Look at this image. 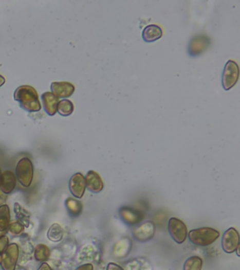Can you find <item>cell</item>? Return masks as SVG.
I'll use <instances>...</instances> for the list:
<instances>
[{
	"label": "cell",
	"instance_id": "cell-8",
	"mask_svg": "<svg viewBox=\"0 0 240 270\" xmlns=\"http://www.w3.org/2000/svg\"><path fill=\"white\" fill-rule=\"evenodd\" d=\"M69 189L70 193L75 196V198H82L85 194L86 189L85 176L81 173H75L69 179Z\"/></svg>",
	"mask_w": 240,
	"mask_h": 270
},
{
	"label": "cell",
	"instance_id": "cell-9",
	"mask_svg": "<svg viewBox=\"0 0 240 270\" xmlns=\"http://www.w3.org/2000/svg\"><path fill=\"white\" fill-rule=\"evenodd\" d=\"M209 44H210L209 38L205 35H199L196 37L192 38V41L189 44L188 51L192 57H195L203 53L204 51L209 46Z\"/></svg>",
	"mask_w": 240,
	"mask_h": 270
},
{
	"label": "cell",
	"instance_id": "cell-4",
	"mask_svg": "<svg viewBox=\"0 0 240 270\" xmlns=\"http://www.w3.org/2000/svg\"><path fill=\"white\" fill-rule=\"evenodd\" d=\"M239 77V69L238 65L234 60H228L224 66V73H223V87L224 90H230L233 86H235L237 83Z\"/></svg>",
	"mask_w": 240,
	"mask_h": 270
},
{
	"label": "cell",
	"instance_id": "cell-32",
	"mask_svg": "<svg viewBox=\"0 0 240 270\" xmlns=\"http://www.w3.org/2000/svg\"><path fill=\"white\" fill-rule=\"evenodd\" d=\"M0 174H1V172H0Z\"/></svg>",
	"mask_w": 240,
	"mask_h": 270
},
{
	"label": "cell",
	"instance_id": "cell-29",
	"mask_svg": "<svg viewBox=\"0 0 240 270\" xmlns=\"http://www.w3.org/2000/svg\"><path fill=\"white\" fill-rule=\"evenodd\" d=\"M6 80L2 75H0V87L2 86V85H4V84H5Z\"/></svg>",
	"mask_w": 240,
	"mask_h": 270
},
{
	"label": "cell",
	"instance_id": "cell-31",
	"mask_svg": "<svg viewBox=\"0 0 240 270\" xmlns=\"http://www.w3.org/2000/svg\"><path fill=\"white\" fill-rule=\"evenodd\" d=\"M0 187H1V177H0Z\"/></svg>",
	"mask_w": 240,
	"mask_h": 270
},
{
	"label": "cell",
	"instance_id": "cell-11",
	"mask_svg": "<svg viewBox=\"0 0 240 270\" xmlns=\"http://www.w3.org/2000/svg\"><path fill=\"white\" fill-rule=\"evenodd\" d=\"M51 90L57 98L66 100V98H69L73 94L75 87V85L69 82H53L51 84Z\"/></svg>",
	"mask_w": 240,
	"mask_h": 270
},
{
	"label": "cell",
	"instance_id": "cell-21",
	"mask_svg": "<svg viewBox=\"0 0 240 270\" xmlns=\"http://www.w3.org/2000/svg\"><path fill=\"white\" fill-rule=\"evenodd\" d=\"M203 263V259L201 257L192 256L185 261L183 270H202Z\"/></svg>",
	"mask_w": 240,
	"mask_h": 270
},
{
	"label": "cell",
	"instance_id": "cell-15",
	"mask_svg": "<svg viewBox=\"0 0 240 270\" xmlns=\"http://www.w3.org/2000/svg\"><path fill=\"white\" fill-rule=\"evenodd\" d=\"M44 110L49 116H54L58 111L59 99L53 95L52 92H45L42 95Z\"/></svg>",
	"mask_w": 240,
	"mask_h": 270
},
{
	"label": "cell",
	"instance_id": "cell-1",
	"mask_svg": "<svg viewBox=\"0 0 240 270\" xmlns=\"http://www.w3.org/2000/svg\"><path fill=\"white\" fill-rule=\"evenodd\" d=\"M13 98L25 111L35 113L42 109L37 90L30 85H21L17 87Z\"/></svg>",
	"mask_w": 240,
	"mask_h": 270
},
{
	"label": "cell",
	"instance_id": "cell-19",
	"mask_svg": "<svg viewBox=\"0 0 240 270\" xmlns=\"http://www.w3.org/2000/svg\"><path fill=\"white\" fill-rule=\"evenodd\" d=\"M64 237V230L59 223H53L48 229L47 238L52 242H59Z\"/></svg>",
	"mask_w": 240,
	"mask_h": 270
},
{
	"label": "cell",
	"instance_id": "cell-3",
	"mask_svg": "<svg viewBox=\"0 0 240 270\" xmlns=\"http://www.w3.org/2000/svg\"><path fill=\"white\" fill-rule=\"evenodd\" d=\"M16 179L24 188H28L32 183L34 167L29 158H23L16 165Z\"/></svg>",
	"mask_w": 240,
	"mask_h": 270
},
{
	"label": "cell",
	"instance_id": "cell-18",
	"mask_svg": "<svg viewBox=\"0 0 240 270\" xmlns=\"http://www.w3.org/2000/svg\"><path fill=\"white\" fill-rule=\"evenodd\" d=\"M11 224L10 207L7 205L0 206V233H5Z\"/></svg>",
	"mask_w": 240,
	"mask_h": 270
},
{
	"label": "cell",
	"instance_id": "cell-24",
	"mask_svg": "<svg viewBox=\"0 0 240 270\" xmlns=\"http://www.w3.org/2000/svg\"><path fill=\"white\" fill-rule=\"evenodd\" d=\"M9 230H10V232H11L12 235L19 236V235H21V233L24 232L25 227L22 225L21 223L16 222V223H12L10 224Z\"/></svg>",
	"mask_w": 240,
	"mask_h": 270
},
{
	"label": "cell",
	"instance_id": "cell-17",
	"mask_svg": "<svg viewBox=\"0 0 240 270\" xmlns=\"http://www.w3.org/2000/svg\"><path fill=\"white\" fill-rule=\"evenodd\" d=\"M13 210L18 220V223H21L24 227H28L30 224V213L22 207L19 203L14 204Z\"/></svg>",
	"mask_w": 240,
	"mask_h": 270
},
{
	"label": "cell",
	"instance_id": "cell-25",
	"mask_svg": "<svg viewBox=\"0 0 240 270\" xmlns=\"http://www.w3.org/2000/svg\"><path fill=\"white\" fill-rule=\"evenodd\" d=\"M8 246H9V239L5 236L0 237V253L2 254Z\"/></svg>",
	"mask_w": 240,
	"mask_h": 270
},
{
	"label": "cell",
	"instance_id": "cell-10",
	"mask_svg": "<svg viewBox=\"0 0 240 270\" xmlns=\"http://www.w3.org/2000/svg\"><path fill=\"white\" fill-rule=\"evenodd\" d=\"M155 231H156V227L154 223L152 222H146L134 230V239L140 242L149 241L154 237Z\"/></svg>",
	"mask_w": 240,
	"mask_h": 270
},
{
	"label": "cell",
	"instance_id": "cell-26",
	"mask_svg": "<svg viewBox=\"0 0 240 270\" xmlns=\"http://www.w3.org/2000/svg\"><path fill=\"white\" fill-rule=\"evenodd\" d=\"M106 270H124V268L115 263H109L107 265Z\"/></svg>",
	"mask_w": 240,
	"mask_h": 270
},
{
	"label": "cell",
	"instance_id": "cell-12",
	"mask_svg": "<svg viewBox=\"0 0 240 270\" xmlns=\"http://www.w3.org/2000/svg\"><path fill=\"white\" fill-rule=\"evenodd\" d=\"M119 215L122 219L123 222L127 223L128 225L138 224L143 220V217H144L142 212L128 207H121L119 209Z\"/></svg>",
	"mask_w": 240,
	"mask_h": 270
},
{
	"label": "cell",
	"instance_id": "cell-2",
	"mask_svg": "<svg viewBox=\"0 0 240 270\" xmlns=\"http://www.w3.org/2000/svg\"><path fill=\"white\" fill-rule=\"evenodd\" d=\"M188 237L193 245L199 247H208L218 240L219 232L214 228H197L190 231L188 233Z\"/></svg>",
	"mask_w": 240,
	"mask_h": 270
},
{
	"label": "cell",
	"instance_id": "cell-6",
	"mask_svg": "<svg viewBox=\"0 0 240 270\" xmlns=\"http://www.w3.org/2000/svg\"><path fill=\"white\" fill-rule=\"evenodd\" d=\"M1 265L3 270H15L19 259V247L15 243L9 245L2 253Z\"/></svg>",
	"mask_w": 240,
	"mask_h": 270
},
{
	"label": "cell",
	"instance_id": "cell-5",
	"mask_svg": "<svg viewBox=\"0 0 240 270\" xmlns=\"http://www.w3.org/2000/svg\"><path fill=\"white\" fill-rule=\"evenodd\" d=\"M168 232L173 240L177 244H182L187 239L188 229L186 224L177 218H171L168 222Z\"/></svg>",
	"mask_w": 240,
	"mask_h": 270
},
{
	"label": "cell",
	"instance_id": "cell-20",
	"mask_svg": "<svg viewBox=\"0 0 240 270\" xmlns=\"http://www.w3.org/2000/svg\"><path fill=\"white\" fill-rule=\"evenodd\" d=\"M50 255H51V250L49 249L48 246L44 244H39L34 249V257L38 262H42V263L46 262L49 259Z\"/></svg>",
	"mask_w": 240,
	"mask_h": 270
},
{
	"label": "cell",
	"instance_id": "cell-22",
	"mask_svg": "<svg viewBox=\"0 0 240 270\" xmlns=\"http://www.w3.org/2000/svg\"><path fill=\"white\" fill-rule=\"evenodd\" d=\"M75 110V106L73 103L69 100H62L59 101V104H58V113L60 116L62 117H69Z\"/></svg>",
	"mask_w": 240,
	"mask_h": 270
},
{
	"label": "cell",
	"instance_id": "cell-7",
	"mask_svg": "<svg viewBox=\"0 0 240 270\" xmlns=\"http://www.w3.org/2000/svg\"><path fill=\"white\" fill-rule=\"evenodd\" d=\"M239 233L235 228H229L225 231L221 239V247L224 253L233 254L239 247Z\"/></svg>",
	"mask_w": 240,
	"mask_h": 270
},
{
	"label": "cell",
	"instance_id": "cell-30",
	"mask_svg": "<svg viewBox=\"0 0 240 270\" xmlns=\"http://www.w3.org/2000/svg\"><path fill=\"white\" fill-rule=\"evenodd\" d=\"M1 260H2V255H1V253H0V265H1Z\"/></svg>",
	"mask_w": 240,
	"mask_h": 270
},
{
	"label": "cell",
	"instance_id": "cell-14",
	"mask_svg": "<svg viewBox=\"0 0 240 270\" xmlns=\"http://www.w3.org/2000/svg\"><path fill=\"white\" fill-rule=\"evenodd\" d=\"M1 177V187L0 190L3 193L9 194L16 187L17 179L15 175L11 171H5L0 174Z\"/></svg>",
	"mask_w": 240,
	"mask_h": 270
},
{
	"label": "cell",
	"instance_id": "cell-23",
	"mask_svg": "<svg viewBox=\"0 0 240 270\" xmlns=\"http://www.w3.org/2000/svg\"><path fill=\"white\" fill-rule=\"evenodd\" d=\"M66 207L72 216H78L83 210L82 204L73 198H68L66 200Z\"/></svg>",
	"mask_w": 240,
	"mask_h": 270
},
{
	"label": "cell",
	"instance_id": "cell-16",
	"mask_svg": "<svg viewBox=\"0 0 240 270\" xmlns=\"http://www.w3.org/2000/svg\"><path fill=\"white\" fill-rule=\"evenodd\" d=\"M162 36V30L156 25H150L145 27L142 33V37L145 43H153L160 40Z\"/></svg>",
	"mask_w": 240,
	"mask_h": 270
},
{
	"label": "cell",
	"instance_id": "cell-28",
	"mask_svg": "<svg viewBox=\"0 0 240 270\" xmlns=\"http://www.w3.org/2000/svg\"><path fill=\"white\" fill-rule=\"evenodd\" d=\"M38 270H53L52 268H51V266L47 264V263H43L42 265H41V266L39 267V269Z\"/></svg>",
	"mask_w": 240,
	"mask_h": 270
},
{
	"label": "cell",
	"instance_id": "cell-13",
	"mask_svg": "<svg viewBox=\"0 0 240 270\" xmlns=\"http://www.w3.org/2000/svg\"><path fill=\"white\" fill-rule=\"evenodd\" d=\"M85 180H86V189L88 191L93 193H98L102 191L103 182H102V177L95 171H92V170L88 171L85 177Z\"/></svg>",
	"mask_w": 240,
	"mask_h": 270
},
{
	"label": "cell",
	"instance_id": "cell-27",
	"mask_svg": "<svg viewBox=\"0 0 240 270\" xmlns=\"http://www.w3.org/2000/svg\"><path fill=\"white\" fill-rule=\"evenodd\" d=\"M75 270H94V267H93L92 264H86V265H80Z\"/></svg>",
	"mask_w": 240,
	"mask_h": 270
}]
</instances>
